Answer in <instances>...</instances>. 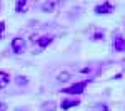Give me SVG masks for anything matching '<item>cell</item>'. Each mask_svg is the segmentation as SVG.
I'll use <instances>...</instances> for the list:
<instances>
[{"label": "cell", "mask_w": 125, "mask_h": 111, "mask_svg": "<svg viewBox=\"0 0 125 111\" xmlns=\"http://www.w3.org/2000/svg\"><path fill=\"white\" fill-rule=\"evenodd\" d=\"M87 85H88V80H87V81L75 83V85H72L70 88H65V90H63V93H67V94H82Z\"/></svg>", "instance_id": "obj_1"}, {"label": "cell", "mask_w": 125, "mask_h": 111, "mask_svg": "<svg viewBox=\"0 0 125 111\" xmlns=\"http://www.w3.org/2000/svg\"><path fill=\"white\" fill-rule=\"evenodd\" d=\"M12 50L17 53V55H20V53H23L25 51V46H27V43H25V40L23 38H20V37H17V38H13L12 40Z\"/></svg>", "instance_id": "obj_2"}, {"label": "cell", "mask_w": 125, "mask_h": 111, "mask_svg": "<svg viewBox=\"0 0 125 111\" xmlns=\"http://www.w3.org/2000/svg\"><path fill=\"white\" fill-rule=\"evenodd\" d=\"M114 3H110V2H104V3H100V5H97L95 7V13L97 15H107V13H112L114 12Z\"/></svg>", "instance_id": "obj_3"}, {"label": "cell", "mask_w": 125, "mask_h": 111, "mask_svg": "<svg viewBox=\"0 0 125 111\" xmlns=\"http://www.w3.org/2000/svg\"><path fill=\"white\" fill-rule=\"evenodd\" d=\"M114 48L117 51H125V38L122 35H115V38H114Z\"/></svg>", "instance_id": "obj_4"}, {"label": "cell", "mask_w": 125, "mask_h": 111, "mask_svg": "<svg viewBox=\"0 0 125 111\" xmlns=\"http://www.w3.org/2000/svg\"><path fill=\"white\" fill-rule=\"evenodd\" d=\"M80 101H78L77 98H73V100H62L60 103V108L62 110H70V108H73V106H78Z\"/></svg>", "instance_id": "obj_5"}, {"label": "cell", "mask_w": 125, "mask_h": 111, "mask_svg": "<svg viewBox=\"0 0 125 111\" xmlns=\"http://www.w3.org/2000/svg\"><path fill=\"white\" fill-rule=\"evenodd\" d=\"M52 40H53V38L48 37V35H45V37H40V38H37V45H39L40 48H45V46H48L50 43H52Z\"/></svg>", "instance_id": "obj_6"}, {"label": "cell", "mask_w": 125, "mask_h": 111, "mask_svg": "<svg viewBox=\"0 0 125 111\" xmlns=\"http://www.w3.org/2000/svg\"><path fill=\"white\" fill-rule=\"evenodd\" d=\"M57 7V2H43L42 3V12H45V13H50V12H53Z\"/></svg>", "instance_id": "obj_7"}, {"label": "cell", "mask_w": 125, "mask_h": 111, "mask_svg": "<svg viewBox=\"0 0 125 111\" xmlns=\"http://www.w3.org/2000/svg\"><path fill=\"white\" fill-rule=\"evenodd\" d=\"M9 83H10V75L5 71H0V90H3Z\"/></svg>", "instance_id": "obj_8"}, {"label": "cell", "mask_w": 125, "mask_h": 111, "mask_svg": "<svg viewBox=\"0 0 125 111\" xmlns=\"http://www.w3.org/2000/svg\"><path fill=\"white\" fill-rule=\"evenodd\" d=\"M57 110V104H55V101H45L43 104H42V111H55Z\"/></svg>", "instance_id": "obj_9"}, {"label": "cell", "mask_w": 125, "mask_h": 111, "mask_svg": "<svg viewBox=\"0 0 125 111\" xmlns=\"http://www.w3.org/2000/svg\"><path fill=\"white\" fill-rule=\"evenodd\" d=\"M70 76H72V75L68 73V71H62V73H58L57 81H60V83H65V81H68V80H70Z\"/></svg>", "instance_id": "obj_10"}, {"label": "cell", "mask_w": 125, "mask_h": 111, "mask_svg": "<svg viewBox=\"0 0 125 111\" xmlns=\"http://www.w3.org/2000/svg\"><path fill=\"white\" fill-rule=\"evenodd\" d=\"M25 9H27V2H25V0H19V2L15 3V12L22 13V12H23Z\"/></svg>", "instance_id": "obj_11"}, {"label": "cell", "mask_w": 125, "mask_h": 111, "mask_svg": "<svg viewBox=\"0 0 125 111\" xmlns=\"http://www.w3.org/2000/svg\"><path fill=\"white\" fill-rule=\"evenodd\" d=\"M94 111H110V108L105 103H97L95 106H94Z\"/></svg>", "instance_id": "obj_12"}, {"label": "cell", "mask_w": 125, "mask_h": 111, "mask_svg": "<svg viewBox=\"0 0 125 111\" xmlns=\"http://www.w3.org/2000/svg\"><path fill=\"white\" fill-rule=\"evenodd\" d=\"M15 81H17L19 86H25V85L29 83V80H27L25 76H17V80H15Z\"/></svg>", "instance_id": "obj_13"}, {"label": "cell", "mask_w": 125, "mask_h": 111, "mask_svg": "<svg viewBox=\"0 0 125 111\" xmlns=\"http://www.w3.org/2000/svg\"><path fill=\"white\" fill-rule=\"evenodd\" d=\"M102 38H104V33H102V32H97V33L92 35V40H94V42H98V40H102Z\"/></svg>", "instance_id": "obj_14"}, {"label": "cell", "mask_w": 125, "mask_h": 111, "mask_svg": "<svg viewBox=\"0 0 125 111\" xmlns=\"http://www.w3.org/2000/svg\"><path fill=\"white\" fill-rule=\"evenodd\" d=\"M7 110H9V106H7V103L0 101V111H7Z\"/></svg>", "instance_id": "obj_15"}, {"label": "cell", "mask_w": 125, "mask_h": 111, "mask_svg": "<svg viewBox=\"0 0 125 111\" xmlns=\"http://www.w3.org/2000/svg\"><path fill=\"white\" fill-rule=\"evenodd\" d=\"M3 30H5V23H3V22H0V35L3 33Z\"/></svg>", "instance_id": "obj_16"}]
</instances>
